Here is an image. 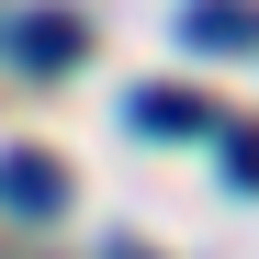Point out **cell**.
<instances>
[{"mask_svg":"<svg viewBox=\"0 0 259 259\" xmlns=\"http://www.w3.org/2000/svg\"><path fill=\"white\" fill-rule=\"evenodd\" d=\"M79 46H91L79 12H23V23H12V57H23V68H68Z\"/></svg>","mask_w":259,"mask_h":259,"instance_id":"cell-4","label":"cell"},{"mask_svg":"<svg viewBox=\"0 0 259 259\" xmlns=\"http://www.w3.org/2000/svg\"><path fill=\"white\" fill-rule=\"evenodd\" d=\"M124 124H136V136H214V102L158 79V91H136V102H124Z\"/></svg>","mask_w":259,"mask_h":259,"instance_id":"cell-3","label":"cell"},{"mask_svg":"<svg viewBox=\"0 0 259 259\" xmlns=\"http://www.w3.org/2000/svg\"><path fill=\"white\" fill-rule=\"evenodd\" d=\"M0 214L57 226V214H68V169H57V158H34V147H12V158H0Z\"/></svg>","mask_w":259,"mask_h":259,"instance_id":"cell-1","label":"cell"},{"mask_svg":"<svg viewBox=\"0 0 259 259\" xmlns=\"http://www.w3.org/2000/svg\"><path fill=\"white\" fill-rule=\"evenodd\" d=\"M102 259H147V248H124V237H113V248H102Z\"/></svg>","mask_w":259,"mask_h":259,"instance_id":"cell-6","label":"cell"},{"mask_svg":"<svg viewBox=\"0 0 259 259\" xmlns=\"http://www.w3.org/2000/svg\"><path fill=\"white\" fill-rule=\"evenodd\" d=\"M226 181H237V192H259V136H226Z\"/></svg>","mask_w":259,"mask_h":259,"instance_id":"cell-5","label":"cell"},{"mask_svg":"<svg viewBox=\"0 0 259 259\" xmlns=\"http://www.w3.org/2000/svg\"><path fill=\"white\" fill-rule=\"evenodd\" d=\"M181 46H203V57H259V0H181Z\"/></svg>","mask_w":259,"mask_h":259,"instance_id":"cell-2","label":"cell"}]
</instances>
